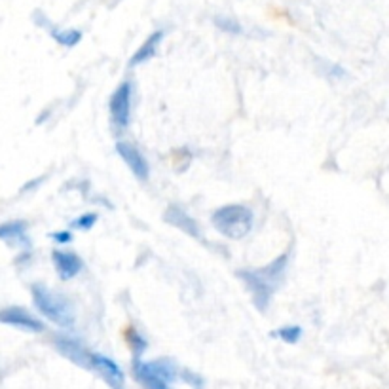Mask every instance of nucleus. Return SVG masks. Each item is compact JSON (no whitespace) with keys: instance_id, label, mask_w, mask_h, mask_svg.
<instances>
[{"instance_id":"obj_1","label":"nucleus","mask_w":389,"mask_h":389,"mask_svg":"<svg viewBox=\"0 0 389 389\" xmlns=\"http://www.w3.org/2000/svg\"><path fill=\"white\" fill-rule=\"evenodd\" d=\"M287 264H289V257L287 255H279L268 266H262L259 270H239L237 272V277L249 289L252 304L257 306L259 311H266L270 302L274 298V294L279 289V285L283 283Z\"/></svg>"},{"instance_id":"obj_2","label":"nucleus","mask_w":389,"mask_h":389,"mask_svg":"<svg viewBox=\"0 0 389 389\" xmlns=\"http://www.w3.org/2000/svg\"><path fill=\"white\" fill-rule=\"evenodd\" d=\"M33 302L34 308L40 311L42 316L48 321H51L61 329H73L74 321H76V314L71 300L61 292L49 291L44 285H33Z\"/></svg>"},{"instance_id":"obj_3","label":"nucleus","mask_w":389,"mask_h":389,"mask_svg":"<svg viewBox=\"0 0 389 389\" xmlns=\"http://www.w3.org/2000/svg\"><path fill=\"white\" fill-rule=\"evenodd\" d=\"M252 222H255V215L251 209L237 203L219 207L211 217V224L215 230L228 239H244L252 230Z\"/></svg>"},{"instance_id":"obj_4","label":"nucleus","mask_w":389,"mask_h":389,"mask_svg":"<svg viewBox=\"0 0 389 389\" xmlns=\"http://www.w3.org/2000/svg\"><path fill=\"white\" fill-rule=\"evenodd\" d=\"M131 91H133L131 82H122L110 95L108 110L116 131H123L131 122Z\"/></svg>"},{"instance_id":"obj_5","label":"nucleus","mask_w":389,"mask_h":389,"mask_svg":"<svg viewBox=\"0 0 389 389\" xmlns=\"http://www.w3.org/2000/svg\"><path fill=\"white\" fill-rule=\"evenodd\" d=\"M88 370L95 373L105 381L110 389H126V374H123L122 366L118 365L116 361H113L110 357L103 355V353H89Z\"/></svg>"},{"instance_id":"obj_6","label":"nucleus","mask_w":389,"mask_h":389,"mask_svg":"<svg viewBox=\"0 0 389 389\" xmlns=\"http://www.w3.org/2000/svg\"><path fill=\"white\" fill-rule=\"evenodd\" d=\"M0 323L10 325L23 333L38 334L46 331V327L38 317H34L29 309L19 308V306H8V308L0 309Z\"/></svg>"},{"instance_id":"obj_7","label":"nucleus","mask_w":389,"mask_h":389,"mask_svg":"<svg viewBox=\"0 0 389 389\" xmlns=\"http://www.w3.org/2000/svg\"><path fill=\"white\" fill-rule=\"evenodd\" d=\"M114 148H116L118 156L126 162V165L130 167L131 173L137 177V180L146 182L148 177H150V167H148L146 158L143 156V152L139 150L137 146L131 145V143H126V141H120V143H116Z\"/></svg>"},{"instance_id":"obj_8","label":"nucleus","mask_w":389,"mask_h":389,"mask_svg":"<svg viewBox=\"0 0 389 389\" xmlns=\"http://www.w3.org/2000/svg\"><path fill=\"white\" fill-rule=\"evenodd\" d=\"M54 346L63 357H67L71 363L82 366V368H88L89 361V351L78 338H73L69 334H56L54 336Z\"/></svg>"},{"instance_id":"obj_9","label":"nucleus","mask_w":389,"mask_h":389,"mask_svg":"<svg viewBox=\"0 0 389 389\" xmlns=\"http://www.w3.org/2000/svg\"><path fill=\"white\" fill-rule=\"evenodd\" d=\"M51 260H54V266L57 270V276L61 277L63 281H69V279L76 277L82 272V268H84V262H82V259L76 252L54 251L51 252Z\"/></svg>"},{"instance_id":"obj_10","label":"nucleus","mask_w":389,"mask_h":389,"mask_svg":"<svg viewBox=\"0 0 389 389\" xmlns=\"http://www.w3.org/2000/svg\"><path fill=\"white\" fill-rule=\"evenodd\" d=\"M0 239L12 245H21V247H31V239L27 235V222L25 220H10L0 224Z\"/></svg>"},{"instance_id":"obj_11","label":"nucleus","mask_w":389,"mask_h":389,"mask_svg":"<svg viewBox=\"0 0 389 389\" xmlns=\"http://www.w3.org/2000/svg\"><path fill=\"white\" fill-rule=\"evenodd\" d=\"M131 370H133L135 380L139 381V386L143 389H173L171 388V384L162 380L160 376H156V374L146 366V361H141V359L133 361Z\"/></svg>"},{"instance_id":"obj_12","label":"nucleus","mask_w":389,"mask_h":389,"mask_svg":"<svg viewBox=\"0 0 389 389\" xmlns=\"http://www.w3.org/2000/svg\"><path fill=\"white\" fill-rule=\"evenodd\" d=\"M162 40H163V31H154V33L150 34V36L143 42V46L133 54V57L130 59V67L143 65L146 61H150V59L158 54V48H160Z\"/></svg>"},{"instance_id":"obj_13","label":"nucleus","mask_w":389,"mask_h":389,"mask_svg":"<svg viewBox=\"0 0 389 389\" xmlns=\"http://www.w3.org/2000/svg\"><path fill=\"white\" fill-rule=\"evenodd\" d=\"M165 220L173 224V226L180 228V230H185L188 235H192V237H200V228H198V222H196L192 217H188L187 213L182 211L180 207H175V205H171L167 213H165Z\"/></svg>"},{"instance_id":"obj_14","label":"nucleus","mask_w":389,"mask_h":389,"mask_svg":"<svg viewBox=\"0 0 389 389\" xmlns=\"http://www.w3.org/2000/svg\"><path fill=\"white\" fill-rule=\"evenodd\" d=\"M122 336L126 344H128V348L130 351L133 353V361H137L141 359V355L145 353L146 348H148V342L143 334L139 333L137 329L133 327V325H128V327H123L122 329Z\"/></svg>"},{"instance_id":"obj_15","label":"nucleus","mask_w":389,"mask_h":389,"mask_svg":"<svg viewBox=\"0 0 389 389\" xmlns=\"http://www.w3.org/2000/svg\"><path fill=\"white\" fill-rule=\"evenodd\" d=\"M49 33H51V36H54L61 46H65V48H74V46L82 40V33L80 31H76V29H67V31L51 29Z\"/></svg>"},{"instance_id":"obj_16","label":"nucleus","mask_w":389,"mask_h":389,"mask_svg":"<svg viewBox=\"0 0 389 389\" xmlns=\"http://www.w3.org/2000/svg\"><path fill=\"white\" fill-rule=\"evenodd\" d=\"M274 336L281 338V340L287 342V344H296V342L302 338V329L300 327H294V325H292V327H283V329L276 331Z\"/></svg>"},{"instance_id":"obj_17","label":"nucleus","mask_w":389,"mask_h":389,"mask_svg":"<svg viewBox=\"0 0 389 389\" xmlns=\"http://www.w3.org/2000/svg\"><path fill=\"white\" fill-rule=\"evenodd\" d=\"M97 215L95 213H86V215H80L78 219L74 220L73 226L76 230H91V228L95 226V222H97Z\"/></svg>"},{"instance_id":"obj_18","label":"nucleus","mask_w":389,"mask_h":389,"mask_svg":"<svg viewBox=\"0 0 389 389\" xmlns=\"http://www.w3.org/2000/svg\"><path fill=\"white\" fill-rule=\"evenodd\" d=\"M215 23H217V27H220L222 31H226V33H232V34L241 33V27H239V25H237V21H234V19H226V17H217V19H215Z\"/></svg>"},{"instance_id":"obj_19","label":"nucleus","mask_w":389,"mask_h":389,"mask_svg":"<svg viewBox=\"0 0 389 389\" xmlns=\"http://www.w3.org/2000/svg\"><path fill=\"white\" fill-rule=\"evenodd\" d=\"M49 237L57 241V244H71L73 241V232H69V230H61V232H54V234H49Z\"/></svg>"}]
</instances>
